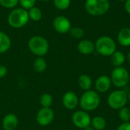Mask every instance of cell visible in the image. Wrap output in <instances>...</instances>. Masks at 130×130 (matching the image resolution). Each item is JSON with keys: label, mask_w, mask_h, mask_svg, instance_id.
I'll list each match as a JSON object with an SVG mask.
<instances>
[{"label": "cell", "mask_w": 130, "mask_h": 130, "mask_svg": "<svg viewBox=\"0 0 130 130\" xmlns=\"http://www.w3.org/2000/svg\"><path fill=\"white\" fill-rule=\"evenodd\" d=\"M101 104V98L97 91L88 90L86 91L79 99V104L82 110L86 112L96 110Z\"/></svg>", "instance_id": "6da1fadb"}, {"label": "cell", "mask_w": 130, "mask_h": 130, "mask_svg": "<svg viewBox=\"0 0 130 130\" xmlns=\"http://www.w3.org/2000/svg\"><path fill=\"white\" fill-rule=\"evenodd\" d=\"M27 46L30 51L38 57H43L47 54L50 49L49 42L46 38L41 36H34L30 37L28 40Z\"/></svg>", "instance_id": "7a4b0ae2"}, {"label": "cell", "mask_w": 130, "mask_h": 130, "mask_svg": "<svg viewBox=\"0 0 130 130\" xmlns=\"http://www.w3.org/2000/svg\"><path fill=\"white\" fill-rule=\"evenodd\" d=\"M29 19L28 11L23 8H18L10 12L8 22L13 28H21L27 24Z\"/></svg>", "instance_id": "3957f363"}, {"label": "cell", "mask_w": 130, "mask_h": 130, "mask_svg": "<svg viewBox=\"0 0 130 130\" xmlns=\"http://www.w3.org/2000/svg\"><path fill=\"white\" fill-rule=\"evenodd\" d=\"M85 7L89 14L92 16H101L108 11L110 2L108 0H86Z\"/></svg>", "instance_id": "277c9868"}, {"label": "cell", "mask_w": 130, "mask_h": 130, "mask_svg": "<svg viewBox=\"0 0 130 130\" xmlns=\"http://www.w3.org/2000/svg\"><path fill=\"white\" fill-rule=\"evenodd\" d=\"M117 49L114 40L108 36L99 37L95 43V50L103 56H110Z\"/></svg>", "instance_id": "5b68a950"}, {"label": "cell", "mask_w": 130, "mask_h": 130, "mask_svg": "<svg viewBox=\"0 0 130 130\" xmlns=\"http://www.w3.org/2000/svg\"><path fill=\"white\" fill-rule=\"evenodd\" d=\"M110 80L112 84L119 88H125L130 82L129 72L123 66L115 67L110 74Z\"/></svg>", "instance_id": "8992f818"}, {"label": "cell", "mask_w": 130, "mask_h": 130, "mask_svg": "<svg viewBox=\"0 0 130 130\" xmlns=\"http://www.w3.org/2000/svg\"><path fill=\"white\" fill-rule=\"evenodd\" d=\"M128 102L127 93L123 90H116L111 92L107 98L109 107L113 110H120Z\"/></svg>", "instance_id": "52a82bcc"}, {"label": "cell", "mask_w": 130, "mask_h": 130, "mask_svg": "<svg viewBox=\"0 0 130 130\" xmlns=\"http://www.w3.org/2000/svg\"><path fill=\"white\" fill-rule=\"evenodd\" d=\"M72 121L74 126L84 129L85 128L91 126V117L88 112L85 110H78L72 114Z\"/></svg>", "instance_id": "ba28073f"}, {"label": "cell", "mask_w": 130, "mask_h": 130, "mask_svg": "<svg viewBox=\"0 0 130 130\" xmlns=\"http://www.w3.org/2000/svg\"><path fill=\"white\" fill-rule=\"evenodd\" d=\"M54 112L50 107H42L36 115V121L41 126H47L54 120Z\"/></svg>", "instance_id": "9c48e42d"}, {"label": "cell", "mask_w": 130, "mask_h": 130, "mask_svg": "<svg viewBox=\"0 0 130 130\" xmlns=\"http://www.w3.org/2000/svg\"><path fill=\"white\" fill-rule=\"evenodd\" d=\"M53 26L55 30L59 34H66L72 28L70 21L63 15H59L55 18L53 21Z\"/></svg>", "instance_id": "30bf717a"}, {"label": "cell", "mask_w": 130, "mask_h": 130, "mask_svg": "<svg viewBox=\"0 0 130 130\" xmlns=\"http://www.w3.org/2000/svg\"><path fill=\"white\" fill-rule=\"evenodd\" d=\"M63 106L68 110H74L79 104V99L77 94L72 91L66 92L62 98Z\"/></svg>", "instance_id": "8fae6325"}, {"label": "cell", "mask_w": 130, "mask_h": 130, "mask_svg": "<svg viewBox=\"0 0 130 130\" xmlns=\"http://www.w3.org/2000/svg\"><path fill=\"white\" fill-rule=\"evenodd\" d=\"M112 82L110 78L107 75H101L95 81V89L99 93H105L108 91L111 87Z\"/></svg>", "instance_id": "7c38bea8"}, {"label": "cell", "mask_w": 130, "mask_h": 130, "mask_svg": "<svg viewBox=\"0 0 130 130\" xmlns=\"http://www.w3.org/2000/svg\"><path fill=\"white\" fill-rule=\"evenodd\" d=\"M18 126V118L14 113L6 114L2 120V128L4 130H14Z\"/></svg>", "instance_id": "4fadbf2b"}, {"label": "cell", "mask_w": 130, "mask_h": 130, "mask_svg": "<svg viewBox=\"0 0 130 130\" xmlns=\"http://www.w3.org/2000/svg\"><path fill=\"white\" fill-rule=\"evenodd\" d=\"M78 50L83 55H90L95 50V45L89 40H82L78 44Z\"/></svg>", "instance_id": "5bb4252c"}, {"label": "cell", "mask_w": 130, "mask_h": 130, "mask_svg": "<svg viewBox=\"0 0 130 130\" xmlns=\"http://www.w3.org/2000/svg\"><path fill=\"white\" fill-rule=\"evenodd\" d=\"M117 40L119 43L123 46H130V28L124 27L121 29L117 36Z\"/></svg>", "instance_id": "9a60e30c"}, {"label": "cell", "mask_w": 130, "mask_h": 130, "mask_svg": "<svg viewBox=\"0 0 130 130\" xmlns=\"http://www.w3.org/2000/svg\"><path fill=\"white\" fill-rule=\"evenodd\" d=\"M11 46L10 37L5 33L0 31V53H6Z\"/></svg>", "instance_id": "2e32d148"}, {"label": "cell", "mask_w": 130, "mask_h": 130, "mask_svg": "<svg viewBox=\"0 0 130 130\" xmlns=\"http://www.w3.org/2000/svg\"><path fill=\"white\" fill-rule=\"evenodd\" d=\"M78 86L82 90L86 91L91 90L92 87V79L89 75L86 74H83L79 76L78 79Z\"/></svg>", "instance_id": "e0dca14e"}, {"label": "cell", "mask_w": 130, "mask_h": 130, "mask_svg": "<svg viewBox=\"0 0 130 130\" xmlns=\"http://www.w3.org/2000/svg\"><path fill=\"white\" fill-rule=\"evenodd\" d=\"M125 55L121 51H115L111 56H110V61L113 66L115 67H120L123 65L125 62Z\"/></svg>", "instance_id": "ac0fdd59"}, {"label": "cell", "mask_w": 130, "mask_h": 130, "mask_svg": "<svg viewBox=\"0 0 130 130\" xmlns=\"http://www.w3.org/2000/svg\"><path fill=\"white\" fill-rule=\"evenodd\" d=\"M91 126L95 130H104L107 126V121L103 117L96 116L91 119Z\"/></svg>", "instance_id": "d6986e66"}, {"label": "cell", "mask_w": 130, "mask_h": 130, "mask_svg": "<svg viewBox=\"0 0 130 130\" xmlns=\"http://www.w3.org/2000/svg\"><path fill=\"white\" fill-rule=\"evenodd\" d=\"M33 66H34V69L37 72L40 73V72H44L46 70L47 64H46V62L44 59V58L40 56V57H37L34 60Z\"/></svg>", "instance_id": "ffe728a7"}, {"label": "cell", "mask_w": 130, "mask_h": 130, "mask_svg": "<svg viewBox=\"0 0 130 130\" xmlns=\"http://www.w3.org/2000/svg\"><path fill=\"white\" fill-rule=\"evenodd\" d=\"M27 11H28L29 18L34 21H39L42 18V16H43L42 11L37 7L34 6L33 8H30Z\"/></svg>", "instance_id": "44dd1931"}, {"label": "cell", "mask_w": 130, "mask_h": 130, "mask_svg": "<svg viewBox=\"0 0 130 130\" xmlns=\"http://www.w3.org/2000/svg\"><path fill=\"white\" fill-rule=\"evenodd\" d=\"M53 103V98L51 94L48 93L43 94L40 98V104L42 107H50Z\"/></svg>", "instance_id": "7402d4cb"}, {"label": "cell", "mask_w": 130, "mask_h": 130, "mask_svg": "<svg viewBox=\"0 0 130 130\" xmlns=\"http://www.w3.org/2000/svg\"><path fill=\"white\" fill-rule=\"evenodd\" d=\"M119 117L123 123H127L130 121V109L127 107H123L120 109Z\"/></svg>", "instance_id": "603a6c76"}, {"label": "cell", "mask_w": 130, "mask_h": 130, "mask_svg": "<svg viewBox=\"0 0 130 130\" xmlns=\"http://www.w3.org/2000/svg\"><path fill=\"white\" fill-rule=\"evenodd\" d=\"M70 35L75 39H81L85 35V30L81 27H72L69 30Z\"/></svg>", "instance_id": "cb8c5ba5"}, {"label": "cell", "mask_w": 130, "mask_h": 130, "mask_svg": "<svg viewBox=\"0 0 130 130\" xmlns=\"http://www.w3.org/2000/svg\"><path fill=\"white\" fill-rule=\"evenodd\" d=\"M54 5L59 10L67 9L71 3V0H53Z\"/></svg>", "instance_id": "d4e9b609"}, {"label": "cell", "mask_w": 130, "mask_h": 130, "mask_svg": "<svg viewBox=\"0 0 130 130\" xmlns=\"http://www.w3.org/2000/svg\"><path fill=\"white\" fill-rule=\"evenodd\" d=\"M19 3V0H0V5L5 8H14Z\"/></svg>", "instance_id": "484cf974"}, {"label": "cell", "mask_w": 130, "mask_h": 130, "mask_svg": "<svg viewBox=\"0 0 130 130\" xmlns=\"http://www.w3.org/2000/svg\"><path fill=\"white\" fill-rule=\"evenodd\" d=\"M37 0H19V4L24 9H30L35 5Z\"/></svg>", "instance_id": "4316f807"}, {"label": "cell", "mask_w": 130, "mask_h": 130, "mask_svg": "<svg viewBox=\"0 0 130 130\" xmlns=\"http://www.w3.org/2000/svg\"><path fill=\"white\" fill-rule=\"evenodd\" d=\"M117 130H130V122L121 123L117 127Z\"/></svg>", "instance_id": "83f0119b"}, {"label": "cell", "mask_w": 130, "mask_h": 130, "mask_svg": "<svg viewBox=\"0 0 130 130\" xmlns=\"http://www.w3.org/2000/svg\"><path fill=\"white\" fill-rule=\"evenodd\" d=\"M8 73V69L3 65H0V78H4Z\"/></svg>", "instance_id": "f1b7e54d"}, {"label": "cell", "mask_w": 130, "mask_h": 130, "mask_svg": "<svg viewBox=\"0 0 130 130\" xmlns=\"http://www.w3.org/2000/svg\"><path fill=\"white\" fill-rule=\"evenodd\" d=\"M125 10L126 11L130 14V0H126L125 2Z\"/></svg>", "instance_id": "f546056e"}, {"label": "cell", "mask_w": 130, "mask_h": 130, "mask_svg": "<svg viewBox=\"0 0 130 130\" xmlns=\"http://www.w3.org/2000/svg\"><path fill=\"white\" fill-rule=\"evenodd\" d=\"M84 130H95L91 126H88V127H86V128H85Z\"/></svg>", "instance_id": "4dcf8cb0"}, {"label": "cell", "mask_w": 130, "mask_h": 130, "mask_svg": "<svg viewBox=\"0 0 130 130\" xmlns=\"http://www.w3.org/2000/svg\"><path fill=\"white\" fill-rule=\"evenodd\" d=\"M126 59H127V61H128V62H129V64L130 65V52L128 53V55H127V57H126Z\"/></svg>", "instance_id": "1f68e13d"}, {"label": "cell", "mask_w": 130, "mask_h": 130, "mask_svg": "<svg viewBox=\"0 0 130 130\" xmlns=\"http://www.w3.org/2000/svg\"><path fill=\"white\" fill-rule=\"evenodd\" d=\"M127 96H128V101H130V91L127 94Z\"/></svg>", "instance_id": "d6a6232c"}, {"label": "cell", "mask_w": 130, "mask_h": 130, "mask_svg": "<svg viewBox=\"0 0 130 130\" xmlns=\"http://www.w3.org/2000/svg\"><path fill=\"white\" fill-rule=\"evenodd\" d=\"M116 1H120V2H124V1H126V0H116Z\"/></svg>", "instance_id": "836d02e7"}, {"label": "cell", "mask_w": 130, "mask_h": 130, "mask_svg": "<svg viewBox=\"0 0 130 130\" xmlns=\"http://www.w3.org/2000/svg\"><path fill=\"white\" fill-rule=\"evenodd\" d=\"M40 1H43V2H47V1H50V0H40Z\"/></svg>", "instance_id": "e575fe53"}, {"label": "cell", "mask_w": 130, "mask_h": 130, "mask_svg": "<svg viewBox=\"0 0 130 130\" xmlns=\"http://www.w3.org/2000/svg\"><path fill=\"white\" fill-rule=\"evenodd\" d=\"M62 130H68V129H62Z\"/></svg>", "instance_id": "d590c367"}, {"label": "cell", "mask_w": 130, "mask_h": 130, "mask_svg": "<svg viewBox=\"0 0 130 130\" xmlns=\"http://www.w3.org/2000/svg\"><path fill=\"white\" fill-rule=\"evenodd\" d=\"M129 75H130V74H129Z\"/></svg>", "instance_id": "8d00e7d4"}]
</instances>
